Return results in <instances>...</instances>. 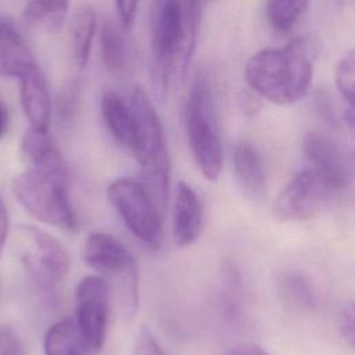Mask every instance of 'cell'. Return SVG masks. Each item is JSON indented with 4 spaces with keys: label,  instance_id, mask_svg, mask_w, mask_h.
Listing matches in <instances>:
<instances>
[{
    "label": "cell",
    "instance_id": "3",
    "mask_svg": "<svg viewBox=\"0 0 355 355\" xmlns=\"http://www.w3.org/2000/svg\"><path fill=\"white\" fill-rule=\"evenodd\" d=\"M18 202L42 223L73 230L76 216L68 194V169L26 168L12 183Z\"/></svg>",
    "mask_w": 355,
    "mask_h": 355
},
{
    "label": "cell",
    "instance_id": "22",
    "mask_svg": "<svg viewBox=\"0 0 355 355\" xmlns=\"http://www.w3.org/2000/svg\"><path fill=\"white\" fill-rule=\"evenodd\" d=\"M308 4L309 0H266V18L276 31L287 32L301 18Z\"/></svg>",
    "mask_w": 355,
    "mask_h": 355
},
{
    "label": "cell",
    "instance_id": "7",
    "mask_svg": "<svg viewBox=\"0 0 355 355\" xmlns=\"http://www.w3.org/2000/svg\"><path fill=\"white\" fill-rule=\"evenodd\" d=\"M150 36L153 54V85L159 94L168 86L173 64L182 47L180 0H153L150 12Z\"/></svg>",
    "mask_w": 355,
    "mask_h": 355
},
{
    "label": "cell",
    "instance_id": "16",
    "mask_svg": "<svg viewBox=\"0 0 355 355\" xmlns=\"http://www.w3.org/2000/svg\"><path fill=\"white\" fill-rule=\"evenodd\" d=\"M101 115L114 139L133 153L136 146L135 119L128 101L115 92H105L101 97Z\"/></svg>",
    "mask_w": 355,
    "mask_h": 355
},
{
    "label": "cell",
    "instance_id": "17",
    "mask_svg": "<svg viewBox=\"0 0 355 355\" xmlns=\"http://www.w3.org/2000/svg\"><path fill=\"white\" fill-rule=\"evenodd\" d=\"M44 355H87L89 347L72 319H62L53 323L43 340Z\"/></svg>",
    "mask_w": 355,
    "mask_h": 355
},
{
    "label": "cell",
    "instance_id": "14",
    "mask_svg": "<svg viewBox=\"0 0 355 355\" xmlns=\"http://www.w3.org/2000/svg\"><path fill=\"white\" fill-rule=\"evenodd\" d=\"M21 80V104L31 128L49 129L51 118V100L46 78L39 68L25 73Z\"/></svg>",
    "mask_w": 355,
    "mask_h": 355
},
{
    "label": "cell",
    "instance_id": "23",
    "mask_svg": "<svg viewBox=\"0 0 355 355\" xmlns=\"http://www.w3.org/2000/svg\"><path fill=\"white\" fill-rule=\"evenodd\" d=\"M69 0H29L24 19L32 26H53L67 14Z\"/></svg>",
    "mask_w": 355,
    "mask_h": 355
},
{
    "label": "cell",
    "instance_id": "13",
    "mask_svg": "<svg viewBox=\"0 0 355 355\" xmlns=\"http://www.w3.org/2000/svg\"><path fill=\"white\" fill-rule=\"evenodd\" d=\"M37 67L25 39L11 21H0V76L22 78Z\"/></svg>",
    "mask_w": 355,
    "mask_h": 355
},
{
    "label": "cell",
    "instance_id": "4",
    "mask_svg": "<svg viewBox=\"0 0 355 355\" xmlns=\"http://www.w3.org/2000/svg\"><path fill=\"white\" fill-rule=\"evenodd\" d=\"M183 119L198 171L207 180H216L223 168V150L212 94L205 79L194 80L184 104Z\"/></svg>",
    "mask_w": 355,
    "mask_h": 355
},
{
    "label": "cell",
    "instance_id": "27",
    "mask_svg": "<svg viewBox=\"0 0 355 355\" xmlns=\"http://www.w3.org/2000/svg\"><path fill=\"white\" fill-rule=\"evenodd\" d=\"M137 6H139V0H115L118 18L123 28L132 26L136 17Z\"/></svg>",
    "mask_w": 355,
    "mask_h": 355
},
{
    "label": "cell",
    "instance_id": "20",
    "mask_svg": "<svg viewBox=\"0 0 355 355\" xmlns=\"http://www.w3.org/2000/svg\"><path fill=\"white\" fill-rule=\"evenodd\" d=\"M96 32V12L90 6L78 10L72 24V51L79 65H86Z\"/></svg>",
    "mask_w": 355,
    "mask_h": 355
},
{
    "label": "cell",
    "instance_id": "10",
    "mask_svg": "<svg viewBox=\"0 0 355 355\" xmlns=\"http://www.w3.org/2000/svg\"><path fill=\"white\" fill-rule=\"evenodd\" d=\"M305 169L333 196L349 184L351 169L344 151L330 137L309 132L302 141Z\"/></svg>",
    "mask_w": 355,
    "mask_h": 355
},
{
    "label": "cell",
    "instance_id": "2",
    "mask_svg": "<svg viewBox=\"0 0 355 355\" xmlns=\"http://www.w3.org/2000/svg\"><path fill=\"white\" fill-rule=\"evenodd\" d=\"M128 103L135 119L136 146L132 154L140 165V183L162 215L171 182V159L165 132L153 101L143 87H135Z\"/></svg>",
    "mask_w": 355,
    "mask_h": 355
},
{
    "label": "cell",
    "instance_id": "21",
    "mask_svg": "<svg viewBox=\"0 0 355 355\" xmlns=\"http://www.w3.org/2000/svg\"><path fill=\"white\" fill-rule=\"evenodd\" d=\"M101 57L112 73H119L126 64V49L119 29L110 21H104L100 33Z\"/></svg>",
    "mask_w": 355,
    "mask_h": 355
},
{
    "label": "cell",
    "instance_id": "29",
    "mask_svg": "<svg viewBox=\"0 0 355 355\" xmlns=\"http://www.w3.org/2000/svg\"><path fill=\"white\" fill-rule=\"evenodd\" d=\"M226 355H269V354L262 347L252 343H247V344L236 345Z\"/></svg>",
    "mask_w": 355,
    "mask_h": 355
},
{
    "label": "cell",
    "instance_id": "28",
    "mask_svg": "<svg viewBox=\"0 0 355 355\" xmlns=\"http://www.w3.org/2000/svg\"><path fill=\"white\" fill-rule=\"evenodd\" d=\"M338 327H340L341 336L352 345L354 344V306L351 304L343 308L340 313Z\"/></svg>",
    "mask_w": 355,
    "mask_h": 355
},
{
    "label": "cell",
    "instance_id": "15",
    "mask_svg": "<svg viewBox=\"0 0 355 355\" xmlns=\"http://www.w3.org/2000/svg\"><path fill=\"white\" fill-rule=\"evenodd\" d=\"M234 175L243 193L254 201L266 193V171L259 151L248 144L240 143L233 153Z\"/></svg>",
    "mask_w": 355,
    "mask_h": 355
},
{
    "label": "cell",
    "instance_id": "8",
    "mask_svg": "<svg viewBox=\"0 0 355 355\" xmlns=\"http://www.w3.org/2000/svg\"><path fill=\"white\" fill-rule=\"evenodd\" d=\"M83 259L100 276H111L121 284L126 306L137 305L136 262L118 239L101 232L89 234L83 244Z\"/></svg>",
    "mask_w": 355,
    "mask_h": 355
},
{
    "label": "cell",
    "instance_id": "24",
    "mask_svg": "<svg viewBox=\"0 0 355 355\" xmlns=\"http://www.w3.org/2000/svg\"><path fill=\"white\" fill-rule=\"evenodd\" d=\"M336 85L347 103L348 108H354V92H355V55L354 51L344 54L336 67Z\"/></svg>",
    "mask_w": 355,
    "mask_h": 355
},
{
    "label": "cell",
    "instance_id": "11",
    "mask_svg": "<svg viewBox=\"0 0 355 355\" xmlns=\"http://www.w3.org/2000/svg\"><path fill=\"white\" fill-rule=\"evenodd\" d=\"M331 194L305 168L282 190L275 202V216L282 222H301L319 212Z\"/></svg>",
    "mask_w": 355,
    "mask_h": 355
},
{
    "label": "cell",
    "instance_id": "1",
    "mask_svg": "<svg viewBox=\"0 0 355 355\" xmlns=\"http://www.w3.org/2000/svg\"><path fill=\"white\" fill-rule=\"evenodd\" d=\"M313 54L315 46L309 36L295 37L284 47L263 49L247 61V83L273 104L297 103L309 90Z\"/></svg>",
    "mask_w": 355,
    "mask_h": 355
},
{
    "label": "cell",
    "instance_id": "26",
    "mask_svg": "<svg viewBox=\"0 0 355 355\" xmlns=\"http://www.w3.org/2000/svg\"><path fill=\"white\" fill-rule=\"evenodd\" d=\"M135 355H166V352L158 344L151 331L143 327L136 340Z\"/></svg>",
    "mask_w": 355,
    "mask_h": 355
},
{
    "label": "cell",
    "instance_id": "31",
    "mask_svg": "<svg viewBox=\"0 0 355 355\" xmlns=\"http://www.w3.org/2000/svg\"><path fill=\"white\" fill-rule=\"evenodd\" d=\"M6 128H7V111L4 105L0 103V139L6 132Z\"/></svg>",
    "mask_w": 355,
    "mask_h": 355
},
{
    "label": "cell",
    "instance_id": "18",
    "mask_svg": "<svg viewBox=\"0 0 355 355\" xmlns=\"http://www.w3.org/2000/svg\"><path fill=\"white\" fill-rule=\"evenodd\" d=\"M276 287L284 305L294 311H309L316 305V291L309 279L298 272L286 270L277 276Z\"/></svg>",
    "mask_w": 355,
    "mask_h": 355
},
{
    "label": "cell",
    "instance_id": "6",
    "mask_svg": "<svg viewBox=\"0 0 355 355\" xmlns=\"http://www.w3.org/2000/svg\"><path fill=\"white\" fill-rule=\"evenodd\" d=\"M107 197L132 234L150 247L159 245L162 215L140 182L119 178L108 184Z\"/></svg>",
    "mask_w": 355,
    "mask_h": 355
},
{
    "label": "cell",
    "instance_id": "19",
    "mask_svg": "<svg viewBox=\"0 0 355 355\" xmlns=\"http://www.w3.org/2000/svg\"><path fill=\"white\" fill-rule=\"evenodd\" d=\"M202 7H204V0H180L183 37H182V47H180V54L178 61L180 65L182 75L186 73L196 49Z\"/></svg>",
    "mask_w": 355,
    "mask_h": 355
},
{
    "label": "cell",
    "instance_id": "12",
    "mask_svg": "<svg viewBox=\"0 0 355 355\" xmlns=\"http://www.w3.org/2000/svg\"><path fill=\"white\" fill-rule=\"evenodd\" d=\"M202 226V205L194 189L186 182H179L173 212L172 233L178 245H191L200 236Z\"/></svg>",
    "mask_w": 355,
    "mask_h": 355
},
{
    "label": "cell",
    "instance_id": "5",
    "mask_svg": "<svg viewBox=\"0 0 355 355\" xmlns=\"http://www.w3.org/2000/svg\"><path fill=\"white\" fill-rule=\"evenodd\" d=\"M14 245L22 266L42 287L51 288L68 275V251L49 232L36 226H18Z\"/></svg>",
    "mask_w": 355,
    "mask_h": 355
},
{
    "label": "cell",
    "instance_id": "25",
    "mask_svg": "<svg viewBox=\"0 0 355 355\" xmlns=\"http://www.w3.org/2000/svg\"><path fill=\"white\" fill-rule=\"evenodd\" d=\"M0 355H25L21 338L6 324H0Z\"/></svg>",
    "mask_w": 355,
    "mask_h": 355
},
{
    "label": "cell",
    "instance_id": "9",
    "mask_svg": "<svg viewBox=\"0 0 355 355\" xmlns=\"http://www.w3.org/2000/svg\"><path fill=\"white\" fill-rule=\"evenodd\" d=\"M75 323L78 324L90 351H98L104 345L108 309L110 286L100 275L83 277L75 288Z\"/></svg>",
    "mask_w": 355,
    "mask_h": 355
},
{
    "label": "cell",
    "instance_id": "30",
    "mask_svg": "<svg viewBox=\"0 0 355 355\" xmlns=\"http://www.w3.org/2000/svg\"><path fill=\"white\" fill-rule=\"evenodd\" d=\"M7 234H8V214L3 200L0 198V257L4 248Z\"/></svg>",
    "mask_w": 355,
    "mask_h": 355
}]
</instances>
